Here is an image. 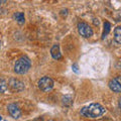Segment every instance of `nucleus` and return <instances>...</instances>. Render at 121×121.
Segmentation results:
<instances>
[{"mask_svg": "<svg viewBox=\"0 0 121 121\" xmlns=\"http://www.w3.org/2000/svg\"><path fill=\"white\" fill-rule=\"evenodd\" d=\"M105 113V108L99 103H92L89 106L83 107L80 114L87 118H98Z\"/></svg>", "mask_w": 121, "mask_h": 121, "instance_id": "1", "label": "nucleus"}, {"mask_svg": "<svg viewBox=\"0 0 121 121\" xmlns=\"http://www.w3.org/2000/svg\"><path fill=\"white\" fill-rule=\"evenodd\" d=\"M31 67V62L30 60L27 58V56H21L20 59H18L16 60L14 65V72L16 74L19 75H23L25 73H27L28 70Z\"/></svg>", "mask_w": 121, "mask_h": 121, "instance_id": "2", "label": "nucleus"}, {"mask_svg": "<svg viewBox=\"0 0 121 121\" xmlns=\"http://www.w3.org/2000/svg\"><path fill=\"white\" fill-rule=\"evenodd\" d=\"M37 85H39V88L43 92H48L54 88V81L50 77H43L39 79Z\"/></svg>", "mask_w": 121, "mask_h": 121, "instance_id": "3", "label": "nucleus"}, {"mask_svg": "<svg viewBox=\"0 0 121 121\" xmlns=\"http://www.w3.org/2000/svg\"><path fill=\"white\" fill-rule=\"evenodd\" d=\"M78 31L83 37H86V39L91 37L94 33L93 29L91 28V26L89 24L85 23V22H80V23H78Z\"/></svg>", "mask_w": 121, "mask_h": 121, "instance_id": "4", "label": "nucleus"}, {"mask_svg": "<svg viewBox=\"0 0 121 121\" xmlns=\"http://www.w3.org/2000/svg\"><path fill=\"white\" fill-rule=\"evenodd\" d=\"M109 88H110L113 92L119 93L121 92V77H116L114 79L109 81Z\"/></svg>", "mask_w": 121, "mask_h": 121, "instance_id": "5", "label": "nucleus"}, {"mask_svg": "<svg viewBox=\"0 0 121 121\" xmlns=\"http://www.w3.org/2000/svg\"><path fill=\"white\" fill-rule=\"evenodd\" d=\"M9 86L11 87V89L16 91V92H21V91L24 90V84L21 81L17 80V79H15V78L10 79Z\"/></svg>", "mask_w": 121, "mask_h": 121, "instance_id": "6", "label": "nucleus"}, {"mask_svg": "<svg viewBox=\"0 0 121 121\" xmlns=\"http://www.w3.org/2000/svg\"><path fill=\"white\" fill-rule=\"evenodd\" d=\"M7 110H8L9 114L15 119H18L21 116V111H20L19 107H18L16 104H14V103L9 104L8 107H7Z\"/></svg>", "mask_w": 121, "mask_h": 121, "instance_id": "7", "label": "nucleus"}, {"mask_svg": "<svg viewBox=\"0 0 121 121\" xmlns=\"http://www.w3.org/2000/svg\"><path fill=\"white\" fill-rule=\"evenodd\" d=\"M51 55L55 60H60L62 59V54L60 51V45L59 44H55L51 50Z\"/></svg>", "mask_w": 121, "mask_h": 121, "instance_id": "8", "label": "nucleus"}, {"mask_svg": "<svg viewBox=\"0 0 121 121\" xmlns=\"http://www.w3.org/2000/svg\"><path fill=\"white\" fill-rule=\"evenodd\" d=\"M13 17H14V19L17 21V23L20 24V25H22V24H23L24 22H25L24 14L22 13V12H16V13H14Z\"/></svg>", "mask_w": 121, "mask_h": 121, "instance_id": "9", "label": "nucleus"}, {"mask_svg": "<svg viewBox=\"0 0 121 121\" xmlns=\"http://www.w3.org/2000/svg\"><path fill=\"white\" fill-rule=\"evenodd\" d=\"M114 40L121 44V26H117L114 29Z\"/></svg>", "mask_w": 121, "mask_h": 121, "instance_id": "10", "label": "nucleus"}, {"mask_svg": "<svg viewBox=\"0 0 121 121\" xmlns=\"http://www.w3.org/2000/svg\"><path fill=\"white\" fill-rule=\"evenodd\" d=\"M62 103L64 106H66V107H70V106L73 105V99H72V97L70 95L64 96L62 99Z\"/></svg>", "mask_w": 121, "mask_h": 121, "instance_id": "11", "label": "nucleus"}, {"mask_svg": "<svg viewBox=\"0 0 121 121\" xmlns=\"http://www.w3.org/2000/svg\"><path fill=\"white\" fill-rule=\"evenodd\" d=\"M110 29H111V24L110 22L108 21H105L104 22V30H103V33H102V39H105L106 35L110 32Z\"/></svg>", "mask_w": 121, "mask_h": 121, "instance_id": "12", "label": "nucleus"}, {"mask_svg": "<svg viewBox=\"0 0 121 121\" xmlns=\"http://www.w3.org/2000/svg\"><path fill=\"white\" fill-rule=\"evenodd\" d=\"M6 89H7V83L3 79L0 78V93L5 92Z\"/></svg>", "mask_w": 121, "mask_h": 121, "instance_id": "13", "label": "nucleus"}, {"mask_svg": "<svg viewBox=\"0 0 121 121\" xmlns=\"http://www.w3.org/2000/svg\"><path fill=\"white\" fill-rule=\"evenodd\" d=\"M72 69H73V71L75 72L76 74H79V68H78V65H77V64H74V65L72 66Z\"/></svg>", "mask_w": 121, "mask_h": 121, "instance_id": "14", "label": "nucleus"}, {"mask_svg": "<svg viewBox=\"0 0 121 121\" xmlns=\"http://www.w3.org/2000/svg\"><path fill=\"white\" fill-rule=\"evenodd\" d=\"M118 105H119V108H120V110H121V98L119 99V103H118Z\"/></svg>", "mask_w": 121, "mask_h": 121, "instance_id": "15", "label": "nucleus"}, {"mask_svg": "<svg viewBox=\"0 0 121 121\" xmlns=\"http://www.w3.org/2000/svg\"><path fill=\"white\" fill-rule=\"evenodd\" d=\"M0 2H1V3H6L7 0H0Z\"/></svg>", "mask_w": 121, "mask_h": 121, "instance_id": "16", "label": "nucleus"}, {"mask_svg": "<svg viewBox=\"0 0 121 121\" xmlns=\"http://www.w3.org/2000/svg\"><path fill=\"white\" fill-rule=\"evenodd\" d=\"M1 120H2V117H1V116H0V121H1Z\"/></svg>", "mask_w": 121, "mask_h": 121, "instance_id": "17", "label": "nucleus"}, {"mask_svg": "<svg viewBox=\"0 0 121 121\" xmlns=\"http://www.w3.org/2000/svg\"><path fill=\"white\" fill-rule=\"evenodd\" d=\"M48 121H54V120H48Z\"/></svg>", "mask_w": 121, "mask_h": 121, "instance_id": "18", "label": "nucleus"}, {"mask_svg": "<svg viewBox=\"0 0 121 121\" xmlns=\"http://www.w3.org/2000/svg\"><path fill=\"white\" fill-rule=\"evenodd\" d=\"M0 44H1V43H0Z\"/></svg>", "mask_w": 121, "mask_h": 121, "instance_id": "19", "label": "nucleus"}, {"mask_svg": "<svg viewBox=\"0 0 121 121\" xmlns=\"http://www.w3.org/2000/svg\"><path fill=\"white\" fill-rule=\"evenodd\" d=\"M5 121H7V120H5Z\"/></svg>", "mask_w": 121, "mask_h": 121, "instance_id": "20", "label": "nucleus"}]
</instances>
